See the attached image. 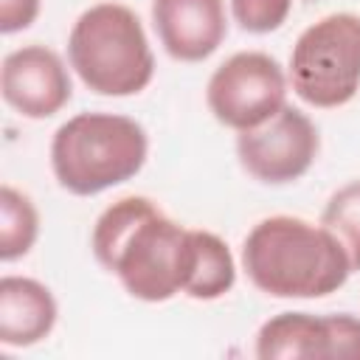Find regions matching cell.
Masks as SVG:
<instances>
[{"instance_id":"7a4b0ae2","label":"cell","mask_w":360,"mask_h":360,"mask_svg":"<svg viewBox=\"0 0 360 360\" xmlns=\"http://www.w3.org/2000/svg\"><path fill=\"white\" fill-rule=\"evenodd\" d=\"M242 267L250 284L273 298H323L352 273L343 248L323 225L287 214L250 228L242 242Z\"/></svg>"},{"instance_id":"8fae6325","label":"cell","mask_w":360,"mask_h":360,"mask_svg":"<svg viewBox=\"0 0 360 360\" xmlns=\"http://www.w3.org/2000/svg\"><path fill=\"white\" fill-rule=\"evenodd\" d=\"M259 360H329L326 315L281 312L262 323L256 335Z\"/></svg>"},{"instance_id":"5bb4252c","label":"cell","mask_w":360,"mask_h":360,"mask_svg":"<svg viewBox=\"0 0 360 360\" xmlns=\"http://www.w3.org/2000/svg\"><path fill=\"white\" fill-rule=\"evenodd\" d=\"M321 225L343 248L352 273L360 270V180L340 186L323 205Z\"/></svg>"},{"instance_id":"9c48e42d","label":"cell","mask_w":360,"mask_h":360,"mask_svg":"<svg viewBox=\"0 0 360 360\" xmlns=\"http://www.w3.org/2000/svg\"><path fill=\"white\" fill-rule=\"evenodd\" d=\"M152 25L172 59L202 62L228 34L225 0H152Z\"/></svg>"},{"instance_id":"e0dca14e","label":"cell","mask_w":360,"mask_h":360,"mask_svg":"<svg viewBox=\"0 0 360 360\" xmlns=\"http://www.w3.org/2000/svg\"><path fill=\"white\" fill-rule=\"evenodd\" d=\"M39 14V0H0V31H25Z\"/></svg>"},{"instance_id":"9a60e30c","label":"cell","mask_w":360,"mask_h":360,"mask_svg":"<svg viewBox=\"0 0 360 360\" xmlns=\"http://www.w3.org/2000/svg\"><path fill=\"white\" fill-rule=\"evenodd\" d=\"M292 0H231V14L248 34H270L290 17Z\"/></svg>"},{"instance_id":"8992f818","label":"cell","mask_w":360,"mask_h":360,"mask_svg":"<svg viewBox=\"0 0 360 360\" xmlns=\"http://www.w3.org/2000/svg\"><path fill=\"white\" fill-rule=\"evenodd\" d=\"M205 104L222 127H259L287 104V76L270 53L239 51L211 73Z\"/></svg>"},{"instance_id":"7c38bea8","label":"cell","mask_w":360,"mask_h":360,"mask_svg":"<svg viewBox=\"0 0 360 360\" xmlns=\"http://www.w3.org/2000/svg\"><path fill=\"white\" fill-rule=\"evenodd\" d=\"M236 281V264L228 245L211 231L191 228V256L183 292L197 301H217L231 292Z\"/></svg>"},{"instance_id":"30bf717a","label":"cell","mask_w":360,"mask_h":360,"mask_svg":"<svg viewBox=\"0 0 360 360\" xmlns=\"http://www.w3.org/2000/svg\"><path fill=\"white\" fill-rule=\"evenodd\" d=\"M56 323L53 292L25 276L0 278V343L3 346H34L51 335Z\"/></svg>"},{"instance_id":"5b68a950","label":"cell","mask_w":360,"mask_h":360,"mask_svg":"<svg viewBox=\"0 0 360 360\" xmlns=\"http://www.w3.org/2000/svg\"><path fill=\"white\" fill-rule=\"evenodd\" d=\"M290 84L312 107L349 104L360 90V14L335 11L307 25L290 53Z\"/></svg>"},{"instance_id":"52a82bcc","label":"cell","mask_w":360,"mask_h":360,"mask_svg":"<svg viewBox=\"0 0 360 360\" xmlns=\"http://www.w3.org/2000/svg\"><path fill=\"white\" fill-rule=\"evenodd\" d=\"M321 149L318 127L298 107L284 104L264 124L242 129L236 158L242 169L267 186H284L309 172Z\"/></svg>"},{"instance_id":"3957f363","label":"cell","mask_w":360,"mask_h":360,"mask_svg":"<svg viewBox=\"0 0 360 360\" xmlns=\"http://www.w3.org/2000/svg\"><path fill=\"white\" fill-rule=\"evenodd\" d=\"M149 152L146 129L118 112H79L68 118L51 141V169L56 183L93 197L135 177Z\"/></svg>"},{"instance_id":"6da1fadb","label":"cell","mask_w":360,"mask_h":360,"mask_svg":"<svg viewBox=\"0 0 360 360\" xmlns=\"http://www.w3.org/2000/svg\"><path fill=\"white\" fill-rule=\"evenodd\" d=\"M93 256L115 273L121 287L146 304H160L183 292L191 228L169 219L149 197H121L107 205L93 225Z\"/></svg>"},{"instance_id":"4fadbf2b","label":"cell","mask_w":360,"mask_h":360,"mask_svg":"<svg viewBox=\"0 0 360 360\" xmlns=\"http://www.w3.org/2000/svg\"><path fill=\"white\" fill-rule=\"evenodd\" d=\"M39 233V214L28 194L14 186L0 188V259L17 262L22 259Z\"/></svg>"},{"instance_id":"ba28073f","label":"cell","mask_w":360,"mask_h":360,"mask_svg":"<svg viewBox=\"0 0 360 360\" xmlns=\"http://www.w3.org/2000/svg\"><path fill=\"white\" fill-rule=\"evenodd\" d=\"M3 101L25 118H51L73 96L65 62L45 45H22L6 53L0 68Z\"/></svg>"},{"instance_id":"2e32d148","label":"cell","mask_w":360,"mask_h":360,"mask_svg":"<svg viewBox=\"0 0 360 360\" xmlns=\"http://www.w3.org/2000/svg\"><path fill=\"white\" fill-rule=\"evenodd\" d=\"M329 323V360H360V318L340 312L326 315Z\"/></svg>"},{"instance_id":"277c9868","label":"cell","mask_w":360,"mask_h":360,"mask_svg":"<svg viewBox=\"0 0 360 360\" xmlns=\"http://www.w3.org/2000/svg\"><path fill=\"white\" fill-rule=\"evenodd\" d=\"M76 76L98 96H135L155 76V56L138 14L121 3H96L79 14L68 37Z\"/></svg>"}]
</instances>
